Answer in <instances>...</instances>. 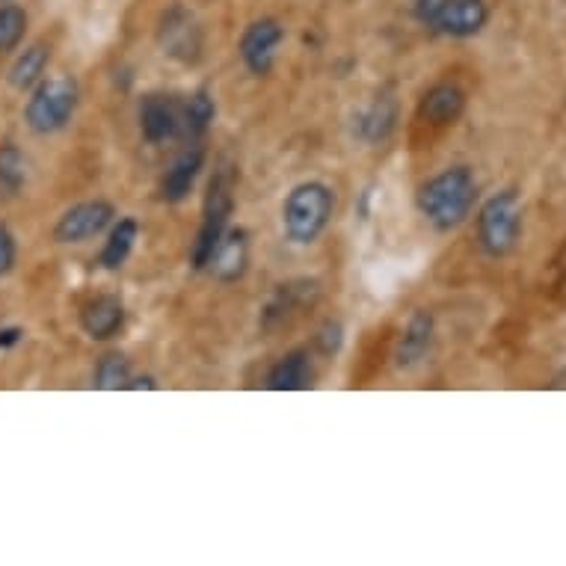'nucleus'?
Here are the masks:
<instances>
[{
  "instance_id": "f257e3e1",
  "label": "nucleus",
  "mask_w": 566,
  "mask_h": 566,
  "mask_svg": "<svg viewBox=\"0 0 566 566\" xmlns=\"http://www.w3.org/2000/svg\"><path fill=\"white\" fill-rule=\"evenodd\" d=\"M478 202V178L472 167H448L418 187L416 205L437 232H454L469 220Z\"/></svg>"
},
{
  "instance_id": "f03ea898",
  "label": "nucleus",
  "mask_w": 566,
  "mask_h": 566,
  "mask_svg": "<svg viewBox=\"0 0 566 566\" xmlns=\"http://www.w3.org/2000/svg\"><path fill=\"white\" fill-rule=\"evenodd\" d=\"M335 214L333 187L324 181H303L291 187V193L282 202V229L285 238L297 247L315 243L329 229Z\"/></svg>"
},
{
  "instance_id": "7ed1b4c3",
  "label": "nucleus",
  "mask_w": 566,
  "mask_h": 566,
  "mask_svg": "<svg viewBox=\"0 0 566 566\" xmlns=\"http://www.w3.org/2000/svg\"><path fill=\"white\" fill-rule=\"evenodd\" d=\"M77 104H81V86L72 75H51L42 77L24 104V122L28 128L39 137L60 134L69 128V122L75 119Z\"/></svg>"
},
{
  "instance_id": "20e7f679",
  "label": "nucleus",
  "mask_w": 566,
  "mask_h": 566,
  "mask_svg": "<svg viewBox=\"0 0 566 566\" xmlns=\"http://www.w3.org/2000/svg\"><path fill=\"white\" fill-rule=\"evenodd\" d=\"M234 185L229 167L217 169L211 185H208V193H205L202 205V223H199V232H196V241L190 247V268L205 270L208 261L214 255L217 243L223 241V234L229 232L234 214Z\"/></svg>"
},
{
  "instance_id": "39448f33",
  "label": "nucleus",
  "mask_w": 566,
  "mask_h": 566,
  "mask_svg": "<svg viewBox=\"0 0 566 566\" xmlns=\"http://www.w3.org/2000/svg\"><path fill=\"white\" fill-rule=\"evenodd\" d=\"M522 241V205L516 190L492 193L478 211V243L490 259H504Z\"/></svg>"
},
{
  "instance_id": "423d86ee",
  "label": "nucleus",
  "mask_w": 566,
  "mask_h": 566,
  "mask_svg": "<svg viewBox=\"0 0 566 566\" xmlns=\"http://www.w3.org/2000/svg\"><path fill=\"white\" fill-rule=\"evenodd\" d=\"M116 223V208L107 199H84L65 208L54 223L56 243H86L95 241Z\"/></svg>"
},
{
  "instance_id": "0eeeda50",
  "label": "nucleus",
  "mask_w": 566,
  "mask_h": 566,
  "mask_svg": "<svg viewBox=\"0 0 566 566\" xmlns=\"http://www.w3.org/2000/svg\"><path fill=\"white\" fill-rule=\"evenodd\" d=\"M282 39H285V28L279 19H255L252 24H247L241 42H238V54L250 75L268 77L273 72Z\"/></svg>"
},
{
  "instance_id": "6e6552de",
  "label": "nucleus",
  "mask_w": 566,
  "mask_h": 566,
  "mask_svg": "<svg viewBox=\"0 0 566 566\" xmlns=\"http://www.w3.org/2000/svg\"><path fill=\"white\" fill-rule=\"evenodd\" d=\"M317 297H321V289L312 279H294V282L279 285L264 303V308H261V329L273 333L279 326H289L294 317L315 306Z\"/></svg>"
},
{
  "instance_id": "1a4fd4ad",
  "label": "nucleus",
  "mask_w": 566,
  "mask_h": 566,
  "mask_svg": "<svg viewBox=\"0 0 566 566\" xmlns=\"http://www.w3.org/2000/svg\"><path fill=\"white\" fill-rule=\"evenodd\" d=\"M158 42L164 54L178 63H196L202 54V30L185 7H172L160 15Z\"/></svg>"
},
{
  "instance_id": "9d476101",
  "label": "nucleus",
  "mask_w": 566,
  "mask_h": 566,
  "mask_svg": "<svg viewBox=\"0 0 566 566\" xmlns=\"http://www.w3.org/2000/svg\"><path fill=\"white\" fill-rule=\"evenodd\" d=\"M139 134L149 146H160L181 134V102L176 95L151 93L139 102Z\"/></svg>"
},
{
  "instance_id": "9b49d317",
  "label": "nucleus",
  "mask_w": 566,
  "mask_h": 566,
  "mask_svg": "<svg viewBox=\"0 0 566 566\" xmlns=\"http://www.w3.org/2000/svg\"><path fill=\"white\" fill-rule=\"evenodd\" d=\"M465 102H469V95L457 81H439L418 98L416 116L421 125L448 128V125L460 122V116L465 113Z\"/></svg>"
},
{
  "instance_id": "f8f14e48",
  "label": "nucleus",
  "mask_w": 566,
  "mask_h": 566,
  "mask_svg": "<svg viewBox=\"0 0 566 566\" xmlns=\"http://www.w3.org/2000/svg\"><path fill=\"white\" fill-rule=\"evenodd\" d=\"M490 24L486 0H446L430 30L451 39H472Z\"/></svg>"
},
{
  "instance_id": "ddd939ff",
  "label": "nucleus",
  "mask_w": 566,
  "mask_h": 566,
  "mask_svg": "<svg viewBox=\"0 0 566 566\" xmlns=\"http://www.w3.org/2000/svg\"><path fill=\"white\" fill-rule=\"evenodd\" d=\"M250 232L247 229H234L229 226V232L223 234V241L217 243L214 255L208 261V273L217 279V282H238V279L247 276V270H250Z\"/></svg>"
},
{
  "instance_id": "4468645a",
  "label": "nucleus",
  "mask_w": 566,
  "mask_h": 566,
  "mask_svg": "<svg viewBox=\"0 0 566 566\" xmlns=\"http://www.w3.org/2000/svg\"><path fill=\"white\" fill-rule=\"evenodd\" d=\"M205 169V149L199 143H190L181 155H178L169 169L160 178V199L167 205L185 202L187 196L193 193L196 181L202 176Z\"/></svg>"
},
{
  "instance_id": "2eb2a0df",
  "label": "nucleus",
  "mask_w": 566,
  "mask_h": 566,
  "mask_svg": "<svg viewBox=\"0 0 566 566\" xmlns=\"http://www.w3.org/2000/svg\"><path fill=\"white\" fill-rule=\"evenodd\" d=\"M125 303H122L116 294H98L90 303H84L81 308V329L86 333V338H93V342H111L116 335L122 333V326H125Z\"/></svg>"
},
{
  "instance_id": "dca6fc26",
  "label": "nucleus",
  "mask_w": 566,
  "mask_h": 566,
  "mask_svg": "<svg viewBox=\"0 0 566 566\" xmlns=\"http://www.w3.org/2000/svg\"><path fill=\"white\" fill-rule=\"evenodd\" d=\"M433 335H437V321H433L430 312L418 308V312L409 315L407 326L400 333L398 350H395V365L400 371H409V368H416L418 363L428 359L430 347H433Z\"/></svg>"
},
{
  "instance_id": "f3484780",
  "label": "nucleus",
  "mask_w": 566,
  "mask_h": 566,
  "mask_svg": "<svg viewBox=\"0 0 566 566\" xmlns=\"http://www.w3.org/2000/svg\"><path fill=\"white\" fill-rule=\"evenodd\" d=\"M395 128H398V102L391 95H377L353 119V134L363 139V143H368V146L386 143L395 134Z\"/></svg>"
},
{
  "instance_id": "a211bd4d",
  "label": "nucleus",
  "mask_w": 566,
  "mask_h": 566,
  "mask_svg": "<svg viewBox=\"0 0 566 566\" xmlns=\"http://www.w3.org/2000/svg\"><path fill=\"white\" fill-rule=\"evenodd\" d=\"M315 382V368H312V353L306 347L289 350L282 359L270 365L268 386L270 391H306Z\"/></svg>"
},
{
  "instance_id": "6ab92c4d",
  "label": "nucleus",
  "mask_w": 566,
  "mask_h": 566,
  "mask_svg": "<svg viewBox=\"0 0 566 566\" xmlns=\"http://www.w3.org/2000/svg\"><path fill=\"white\" fill-rule=\"evenodd\" d=\"M139 223L134 217H119L116 223L107 229V241L98 252V268L102 270H119L130 259V252L137 247Z\"/></svg>"
},
{
  "instance_id": "aec40b11",
  "label": "nucleus",
  "mask_w": 566,
  "mask_h": 566,
  "mask_svg": "<svg viewBox=\"0 0 566 566\" xmlns=\"http://www.w3.org/2000/svg\"><path fill=\"white\" fill-rule=\"evenodd\" d=\"M48 63H51V48L45 42H33L15 56V63L10 65V86L19 93H30L33 86L45 77Z\"/></svg>"
},
{
  "instance_id": "412c9836",
  "label": "nucleus",
  "mask_w": 566,
  "mask_h": 566,
  "mask_svg": "<svg viewBox=\"0 0 566 566\" xmlns=\"http://www.w3.org/2000/svg\"><path fill=\"white\" fill-rule=\"evenodd\" d=\"M217 119V104L214 95L208 90H196L185 104H181V130H185L190 143H199V139L211 130Z\"/></svg>"
},
{
  "instance_id": "4be33fe9",
  "label": "nucleus",
  "mask_w": 566,
  "mask_h": 566,
  "mask_svg": "<svg viewBox=\"0 0 566 566\" xmlns=\"http://www.w3.org/2000/svg\"><path fill=\"white\" fill-rule=\"evenodd\" d=\"M28 185V155L15 143L0 146V196L15 199Z\"/></svg>"
},
{
  "instance_id": "5701e85b",
  "label": "nucleus",
  "mask_w": 566,
  "mask_h": 566,
  "mask_svg": "<svg viewBox=\"0 0 566 566\" xmlns=\"http://www.w3.org/2000/svg\"><path fill=\"white\" fill-rule=\"evenodd\" d=\"M134 377L130 371L128 356H122V353H104L98 365H95L93 374V386L102 391H128V382Z\"/></svg>"
},
{
  "instance_id": "b1692460",
  "label": "nucleus",
  "mask_w": 566,
  "mask_h": 566,
  "mask_svg": "<svg viewBox=\"0 0 566 566\" xmlns=\"http://www.w3.org/2000/svg\"><path fill=\"white\" fill-rule=\"evenodd\" d=\"M28 33V12L19 3H3L0 7V54L19 51Z\"/></svg>"
},
{
  "instance_id": "393cba45",
  "label": "nucleus",
  "mask_w": 566,
  "mask_h": 566,
  "mask_svg": "<svg viewBox=\"0 0 566 566\" xmlns=\"http://www.w3.org/2000/svg\"><path fill=\"white\" fill-rule=\"evenodd\" d=\"M315 344H317V350L324 353V356H335V353L342 350V344H344V326L338 324V321H326V324L317 329Z\"/></svg>"
},
{
  "instance_id": "a878e982",
  "label": "nucleus",
  "mask_w": 566,
  "mask_h": 566,
  "mask_svg": "<svg viewBox=\"0 0 566 566\" xmlns=\"http://www.w3.org/2000/svg\"><path fill=\"white\" fill-rule=\"evenodd\" d=\"M15 261H19V243H15V234L0 223V276H7L15 270Z\"/></svg>"
},
{
  "instance_id": "bb28decb",
  "label": "nucleus",
  "mask_w": 566,
  "mask_h": 566,
  "mask_svg": "<svg viewBox=\"0 0 566 566\" xmlns=\"http://www.w3.org/2000/svg\"><path fill=\"white\" fill-rule=\"evenodd\" d=\"M442 3H446V0H416V19L421 21L424 28H430L433 19L439 15V10H442Z\"/></svg>"
},
{
  "instance_id": "cd10ccee",
  "label": "nucleus",
  "mask_w": 566,
  "mask_h": 566,
  "mask_svg": "<svg viewBox=\"0 0 566 566\" xmlns=\"http://www.w3.org/2000/svg\"><path fill=\"white\" fill-rule=\"evenodd\" d=\"M21 342H24V329H21V326H0V350H12V347H19Z\"/></svg>"
},
{
  "instance_id": "c85d7f7f",
  "label": "nucleus",
  "mask_w": 566,
  "mask_h": 566,
  "mask_svg": "<svg viewBox=\"0 0 566 566\" xmlns=\"http://www.w3.org/2000/svg\"><path fill=\"white\" fill-rule=\"evenodd\" d=\"M128 389H158L155 377H130Z\"/></svg>"
}]
</instances>
